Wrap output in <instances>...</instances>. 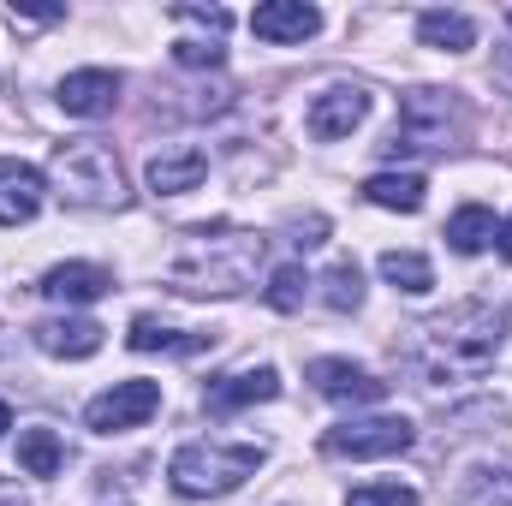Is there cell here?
<instances>
[{
    "label": "cell",
    "instance_id": "22",
    "mask_svg": "<svg viewBox=\"0 0 512 506\" xmlns=\"http://www.w3.org/2000/svg\"><path fill=\"white\" fill-rule=\"evenodd\" d=\"M453 506H512V471H471Z\"/></svg>",
    "mask_w": 512,
    "mask_h": 506
},
{
    "label": "cell",
    "instance_id": "10",
    "mask_svg": "<svg viewBox=\"0 0 512 506\" xmlns=\"http://www.w3.org/2000/svg\"><path fill=\"white\" fill-rule=\"evenodd\" d=\"M42 197H48V173L30 167V161H18V155H0V227L36 221Z\"/></svg>",
    "mask_w": 512,
    "mask_h": 506
},
{
    "label": "cell",
    "instance_id": "8",
    "mask_svg": "<svg viewBox=\"0 0 512 506\" xmlns=\"http://www.w3.org/2000/svg\"><path fill=\"white\" fill-rule=\"evenodd\" d=\"M364 120H370V90H364V84H334V90H322V96L310 102V114H304L310 137H322V143L352 137Z\"/></svg>",
    "mask_w": 512,
    "mask_h": 506
},
{
    "label": "cell",
    "instance_id": "28",
    "mask_svg": "<svg viewBox=\"0 0 512 506\" xmlns=\"http://www.w3.org/2000/svg\"><path fill=\"white\" fill-rule=\"evenodd\" d=\"M173 60L179 66H221V42H179Z\"/></svg>",
    "mask_w": 512,
    "mask_h": 506
},
{
    "label": "cell",
    "instance_id": "13",
    "mask_svg": "<svg viewBox=\"0 0 512 506\" xmlns=\"http://www.w3.org/2000/svg\"><path fill=\"white\" fill-rule=\"evenodd\" d=\"M251 30L274 48H292V42H310L322 30V12L310 0H262L251 12Z\"/></svg>",
    "mask_w": 512,
    "mask_h": 506
},
{
    "label": "cell",
    "instance_id": "17",
    "mask_svg": "<svg viewBox=\"0 0 512 506\" xmlns=\"http://www.w3.org/2000/svg\"><path fill=\"white\" fill-rule=\"evenodd\" d=\"M364 197L376 209H393V215H417L423 197H429V179L423 173H370L364 179Z\"/></svg>",
    "mask_w": 512,
    "mask_h": 506
},
{
    "label": "cell",
    "instance_id": "30",
    "mask_svg": "<svg viewBox=\"0 0 512 506\" xmlns=\"http://www.w3.org/2000/svg\"><path fill=\"white\" fill-rule=\"evenodd\" d=\"M0 506H30V495H24L18 483H6V477H0Z\"/></svg>",
    "mask_w": 512,
    "mask_h": 506
},
{
    "label": "cell",
    "instance_id": "24",
    "mask_svg": "<svg viewBox=\"0 0 512 506\" xmlns=\"http://www.w3.org/2000/svg\"><path fill=\"white\" fill-rule=\"evenodd\" d=\"M126 346H131V352H191L197 340H179V334H173V328H161L155 316H137V322H131V334H126Z\"/></svg>",
    "mask_w": 512,
    "mask_h": 506
},
{
    "label": "cell",
    "instance_id": "7",
    "mask_svg": "<svg viewBox=\"0 0 512 506\" xmlns=\"http://www.w3.org/2000/svg\"><path fill=\"white\" fill-rule=\"evenodd\" d=\"M155 411H161V381H114L84 405V423L96 435H126V429H143Z\"/></svg>",
    "mask_w": 512,
    "mask_h": 506
},
{
    "label": "cell",
    "instance_id": "26",
    "mask_svg": "<svg viewBox=\"0 0 512 506\" xmlns=\"http://www.w3.org/2000/svg\"><path fill=\"white\" fill-rule=\"evenodd\" d=\"M346 506H417V489L411 483H364L346 495Z\"/></svg>",
    "mask_w": 512,
    "mask_h": 506
},
{
    "label": "cell",
    "instance_id": "23",
    "mask_svg": "<svg viewBox=\"0 0 512 506\" xmlns=\"http://www.w3.org/2000/svg\"><path fill=\"white\" fill-rule=\"evenodd\" d=\"M322 304L340 310V316L364 304V274H358V262H334V268L322 274Z\"/></svg>",
    "mask_w": 512,
    "mask_h": 506
},
{
    "label": "cell",
    "instance_id": "25",
    "mask_svg": "<svg viewBox=\"0 0 512 506\" xmlns=\"http://www.w3.org/2000/svg\"><path fill=\"white\" fill-rule=\"evenodd\" d=\"M304 298H310V274H304L298 262H286V268L268 274V304H274V310H298Z\"/></svg>",
    "mask_w": 512,
    "mask_h": 506
},
{
    "label": "cell",
    "instance_id": "3",
    "mask_svg": "<svg viewBox=\"0 0 512 506\" xmlns=\"http://www.w3.org/2000/svg\"><path fill=\"white\" fill-rule=\"evenodd\" d=\"M262 465H268L262 441H185L167 465V483L185 501H215V495L245 489Z\"/></svg>",
    "mask_w": 512,
    "mask_h": 506
},
{
    "label": "cell",
    "instance_id": "29",
    "mask_svg": "<svg viewBox=\"0 0 512 506\" xmlns=\"http://www.w3.org/2000/svg\"><path fill=\"white\" fill-rule=\"evenodd\" d=\"M495 78H501V90L512 96V12H507V36H501V48H495Z\"/></svg>",
    "mask_w": 512,
    "mask_h": 506
},
{
    "label": "cell",
    "instance_id": "21",
    "mask_svg": "<svg viewBox=\"0 0 512 506\" xmlns=\"http://www.w3.org/2000/svg\"><path fill=\"white\" fill-rule=\"evenodd\" d=\"M382 280L393 286V292H429L435 286V268H429V256L417 251H382Z\"/></svg>",
    "mask_w": 512,
    "mask_h": 506
},
{
    "label": "cell",
    "instance_id": "27",
    "mask_svg": "<svg viewBox=\"0 0 512 506\" xmlns=\"http://www.w3.org/2000/svg\"><path fill=\"white\" fill-rule=\"evenodd\" d=\"M173 18H179V24H203V30H215V36H221V30L233 24V18H227L221 6H173Z\"/></svg>",
    "mask_w": 512,
    "mask_h": 506
},
{
    "label": "cell",
    "instance_id": "16",
    "mask_svg": "<svg viewBox=\"0 0 512 506\" xmlns=\"http://www.w3.org/2000/svg\"><path fill=\"white\" fill-rule=\"evenodd\" d=\"M102 292H114V274L96 262H60L42 274V298H54V304H96Z\"/></svg>",
    "mask_w": 512,
    "mask_h": 506
},
{
    "label": "cell",
    "instance_id": "9",
    "mask_svg": "<svg viewBox=\"0 0 512 506\" xmlns=\"http://www.w3.org/2000/svg\"><path fill=\"white\" fill-rule=\"evenodd\" d=\"M54 102H60L72 120H102V114H114V102H120V72H108V66H78V72L60 78Z\"/></svg>",
    "mask_w": 512,
    "mask_h": 506
},
{
    "label": "cell",
    "instance_id": "5",
    "mask_svg": "<svg viewBox=\"0 0 512 506\" xmlns=\"http://www.w3.org/2000/svg\"><path fill=\"white\" fill-rule=\"evenodd\" d=\"M471 126L459 90H411L399 102V126H393V149H459V137Z\"/></svg>",
    "mask_w": 512,
    "mask_h": 506
},
{
    "label": "cell",
    "instance_id": "4",
    "mask_svg": "<svg viewBox=\"0 0 512 506\" xmlns=\"http://www.w3.org/2000/svg\"><path fill=\"white\" fill-rule=\"evenodd\" d=\"M48 185L72 209H126V173H120V155L102 137H66V143H54Z\"/></svg>",
    "mask_w": 512,
    "mask_h": 506
},
{
    "label": "cell",
    "instance_id": "32",
    "mask_svg": "<svg viewBox=\"0 0 512 506\" xmlns=\"http://www.w3.org/2000/svg\"><path fill=\"white\" fill-rule=\"evenodd\" d=\"M6 429H12V411H6V405H0V435H6Z\"/></svg>",
    "mask_w": 512,
    "mask_h": 506
},
{
    "label": "cell",
    "instance_id": "19",
    "mask_svg": "<svg viewBox=\"0 0 512 506\" xmlns=\"http://www.w3.org/2000/svg\"><path fill=\"white\" fill-rule=\"evenodd\" d=\"M417 42H423V48L465 54V48H477V24H471L465 12H423V18H417Z\"/></svg>",
    "mask_w": 512,
    "mask_h": 506
},
{
    "label": "cell",
    "instance_id": "11",
    "mask_svg": "<svg viewBox=\"0 0 512 506\" xmlns=\"http://www.w3.org/2000/svg\"><path fill=\"white\" fill-rule=\"evenodd\" d=\"M203 173H209V155H203L197 143H167V149H155V155H149L143 185H149L155 197H179V191H197V185H203Z\"/></svg>",
    "mask_w": 512,
    "mask_h": 506
},
{
    "label": "cell",
    "instance_id": "31",
    "mask_svg": "<svg viewBox=\"0 0 512 506\" xmlns=\"http://www.w3.org/2000/svg\"><path fill=\"white\" fill-rule=\"evenodd\" d=\"M495 251H501V256H507V262H512V215H507V221H501V239H495Z\"/></svg>",
    "mask_w": 512,
    "mask_h": 506
},
{
    "label": "cell",
    "instance_id": "2",
    "mask_svg": "<svg viewBox=\"0 0 512 506\" xmlns=\"http://www.w3.org/2000/svg\"><path fill=\"white\" fill-rule=\"evenodd\" d=\"M256 268H262V239L221 227V233H191L173 256L167 280L173 292H191V298H233L256 280Z\"/></svg>",
    "mask_w": 512,
    "mask_h": 506
},
{
    "label": "cell",
    "instance_id": "12",
    "mask_svg": "<svg viewBox=\"0 0 512 506\" xmlns=\"http://www.w3.org/2000/svg\"><path fill=\"white\" fill-rule=\"evenodd\" d=\"M310 381H316V393L334 399V405H376L387 393L382 376H370L364 364H346V358H316V364H310Z\"/></svg>",
    "mask_w": 512,
    "mask_h": 506
},
{
    "label": "cell",
    "instance_id": "20",
    "mask_svg": "<svg viewBox=\"0 0 512 506\" xmlns=\"http://www.w3.org/2000/svg\"><path fill=\"white\" fill-rule=\"evenodd\" d=\"M66 465V441L54 429H24L18 435V471L24 477H54Z\"/></svg>",
    "mask_w": 512,
    "mask_h": 506
},
{
    "label": "cell",
    "instance_id": "18",
    "mask_svg": "<svg viewBox=\"0 0 512 506\" xmlns=\"http://www.w3.org/2000/svg\"><path fill=\"white\" fill-rule=\"evenodd\" d=\"M495 239H501V221H495V209H483V203H465V209H453V221H447V245H453L459 256H483Z\"/></svg>",
    "mask_w": 512,
    "mask_h": 506
},
{
    "label": "cell",
    "instance_id": "1",
    "mask_svg": "<svg viewBox=\"0 0 512 506\" xmlns=\"http://www.w3.org/2000/svg\"><path fill=\"white\" fill-rule=\"evenodd\" d=\"M507 346V310L489 298H465L429 322L411 328V364L429 387L447 381H477Z\"/></svg>",
    "mask_w": 512,
    "mask_h": 506
},
{
    "label": "cell",
    "instance_id": "6",
    "mask_svg": "<svg viewBox=\"0 0 512 506\" xmlns=\"http://www.w3.org/2000/svg\"><path fill=\"white\" fill-rule=\"evenodd\" d=\"M417 435L405 417H352V423H334L322 435V453L328 459H393L405 453Z\"/></svg>",
    "mask_w": 512,
    "mask_h": 506
},
{
    "label": "cell",
    "instance_id": "14",
    "mask_svg": "<svg viewBox=\"0 0 512 506\" xmlns=\"http://www.w3.org/2000/svg\"><path fill=\"white\" fill-rule=\"evenodd\" d=\"M102 334L108 328H96L90 316H54V322H36L30 328V340H36V352H48V358H96L102 352Z\"/></svg>",
    "mask_w": 512,
    "mask_h": 506
},
{
    "label": "cell",
    "instance_id": "15",
    "mask_svg": "<svg viewBox=\"0 0 512 506\" xmlns=\"http://www.w3.org/2000/svg\"><path fill=\"white\" fill-rule=\"evenodd\" d=\"M268 399H280V370H268V364L209 381V411H221V417L227 411H245V405H268Z\"/></svg>",
    "mask_w": 512,
    "mask_h": 506
}]
</instances>
